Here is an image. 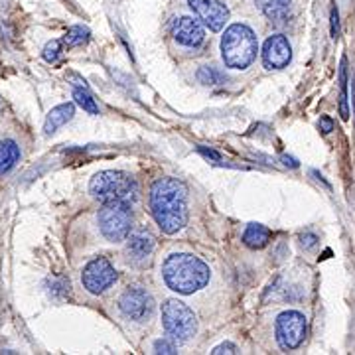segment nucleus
Listing matches in <instances>:
<instances>
[{"label":"nucleus","mask_w":355,"mask_h":355,"mask_svg":"<svg viewBox=\"0 0 355 355\" xmlns=\"http://www.w3.org/2000/svg\"><path fill=\"white\" fill-rule=\"evenodd\" d=\"M89 193L101 203H130L139 198L137 180L121 170H103L89 182Z\"/></svg>","instance_id":"7ed1b4c3"},{"label":"nucleus","mask_w":355,"mask_h":355,"mask_svg":"<svg viewBox=\"0 0 355 355\" xmlns=\"http://www.w3.org/2000/svg\"><path fill=\"white\" fill-rule=\"evenodd\" d=\"M76 114V105L73 103H64V105H58L53 107L48 116H46V123H44V132L50 137L53 135L58 128H62L64 125H67Z\"/></svg>","instance_id":"2eb2a0df"},{"label":"nucleus","mask_w":355,"mask_h":355,"mask_svg":"<svg viewBox=\"0 0 355 355\" xmlns=\"http://www.w3.org/2000/svg\"><path fill=\"white\" fill-rule=\"evenodd\" d=\"M277 342L282 349H296L300 343L304 342L306 338V318L304 314L296 312V310H288L282 312L277 318Z\"/></svg>","instance_id":"0eeeda50"},{"label":"nucleus","mask_w":355,"mask_h":355,"mask_svg":"<svg viewBox=\"0 0 355 355\" xmlns=\"http://www.w3.org/2000/svg\"><path fill=\"white\" fill-rule=\"evenodd\" d=\"M257 51H259V40L249 26L235 22L225 28L221 36V58L227 67L247 69L254 62Z\"/></svg>","instance_id":"20e7f679"},{"label":"nucleus","mask_w":355,"mask_h":355,"mask_svg":"<svg viewBox=\"0 0 355 355\" xmlns=\"http://www.w3.org/2000/svg\"><path fill=\"white\" fill-rule=\"evenodd\" d=\"M116 280V270L111 265L109 259L97 257L93 259L81 272V282L91 294H103L107 288H111Z\"/></svg>","instance_id":"1a4fd4ad"},{"label":"nucleus","mask_w":355,"mask_h":355,"mask_svg":"<svg viewBox=\"0 0 355 355\" xmlns=\"http://www.w3.org/2000/svg\"><path fill=\"white\" fill-rule=\"evenodd\" d=\"M270 241V231L261 223H249L243 233V243L251 249H265Z\"/></svg>","instance_id":"dca6fc26"},{"label":"nucleus","mask_w":355,"mask_h":355,"mask_svg":"<svg viewBox=\"0 0 355 355\" xmlns=\"http://www.w3.org/2000/svg\"><path fill=\"white\" fill-rule=\"evenodd\" d=\"M292 48L291 42L282 34L268 36L263 46V64L266 69H282L291 64Z\"/></svg>","instance_id":"ddd939ff"},{"label":"nucleus","mask_w":355,"mask_h":355,"mask_svg":"<svg viewBox=\"0 0 355 355\" xmlns=\"http://www.w3.org/2000/svg\"><path fill=\"white\" fill-rule=\"evenodd\" d=\"M300 243H302V247L304 249H314L318 245V237L314 235V233H304V235H300Z\"/></svg>","instance_id":"393cba45"},{"label":"nucleus","mask_w":355,"mask_h":355,"mask_svg":"<svg viewBox=\"0 0 355 355\" xmlns=\"http://www.w3.org/2000/svg\"><path fill=\"white\" fill-rule=\"evenodd\" d=\"M200 153L205 156V158H214V160H221V156L217 153H214V150H205V148H200Z\"/></svg>","instance_id":"cd10ccee"},{"label":"nucleus","mask_w":355,"mask_h":355,"mask_svg":"<svg viewBox=\"0 0 355 355\" xmlns=\"http://www.w3.org/2000/svg\"><path fill=\"white\" fill-rule=\"evenodd\" d=\"M73 99L76 103L89 114H99V107H97V103L93 99V95L89 93L87 87L83 85V87H76L73 89Z\"/></svg>","instance_id":"a211bd4d"},{"label":"nucleus","mask_w":355,"mask_h":355,"mask_svg":"<svg viewBox=\"0 0 355 355\" xmlns=\"http://www.w3.org/2000/svg\"><path fill=\"white\" fill-rule=\"evenodd\" d=\"M150 211L166 235L182 231L190 217L186 184L178 178H158L150 188Z\"/></svg>","instance_id":"f257e3e1"},{"label":"nucleus","mask_w":355,"mask_h":355,"mask_svg":"<svg viewBox=\"0 0 355 355\" xmlns=\"http://www.w3.org/2000/svg\"><path fill=\"white\" fill-rule=\"evenodd\" d=\"M89 42V30L85 26H73L67 30V34L64 36V44L67 48H79L83 44Z\"/></svg>","instance_id":"6ab92c4d"},{"label":"nucleus","mask_w":355,"mask_h":355,"mask_svg":"<svg viewBox=\"0 0 355 355\" xmlns=\"http://www.w3.org/2000/svg\"><path fill=\"white\" fill-rule=\"evenodd\" d=\"M162 326L170 340H174L176 343H186L196 336L198 320L188 306L172 298L162 306Z\"/></svg>","instance_id":"39448f33"},{"label":"nucleus","mask_w":355,"mask_h":355,"mask_svg":"<svg viewBox=\"0 0 355 355\" xmlns=\"http://www.w3.org/2000/svg\"><path fill=\"white\" fill-rule=\"evenodd\" d=\"M154 354H176V342L170 340V338H164V340H158L154 342Z\"/></svg>","instance_id":"5701e85b"},{"label":"nucleus","mask_w":355,"mask_h":355,"mask_svg":"<svg viewBox=\"0 0 355 355\" xmlns=\"http://www.w3.org/2000/svg\"><path fill=\"white\" fill-rule=\"evenodd\" d=\"M347 60H342V69H340V83H342V95H340V114L343 121L349 119V107H347Z\"/></svg>","instance_id":"aec40b11"},{"label":"nucleus","mask_w":355,"mask_h":355,"mask_svg":"<svg viewBox=\"0 0 355 355\" xmlns=\"http://www.w3.org/2000/svg\"><path fill=\"white\" fill-rule=\"evenodd\" d=\"M254 4L275 24H284L292 14V0H254Z\"/></svg>","instance_id":"4468645a"},{"label":"nucleus","mask_w":355,"mask_h":355,"mask_svg":"<svg viewBox=\"0 0 355 355\" xmlns=\"http://www.w3.org/2000/svg\"><path fill=\"white\" fill-rule=\"evenodd\" d=\"M188 6L211 32H219L229 20V8L223 0H188Z\"/></svg>","instance_id":"9d476101"},{"label":"nucleus","mask_w":355,"mask_h":355,"mask_svg":"<svg viewBox=\"0 0 355 355\" xmlns=\"http://www.w3.org/2000/svg\"><path fill=\"white\" fill-rule=\"evenodd\" d=\"M214 355H223V354H227V355H233V354H237V345L235 343H221V345H217L216 349L211 352Z\"/></svg>","instance_id":"b1692460"},{"label":"nucleus","mask_w":355,"mask_h":355,"mask_svg":"<svg viewBox=\"0 0 355 355\" xmlns=\"http://www.w3.org/2000/svg\"><path fill=\"white\" fill-rule=\"evenodd\" d=\"M18 160H20L18 144L14 140H2L0 142V176L8 174Z\"/></svg>","instance_id":"f3484780"},{"label":"nucleus","mask_w":355,"mask_h":355,"mask_svg":"<svg viewBox=\"0 0 355 355\" xmlns=\"http://www.w3.org/2000/svg\"><path fill=\"white\" fill-rule=\"evenodd\" d=\"M162 277L170 291L193 294L209 282V266L191 253H172L162 265Z\"/></svg>","instance_id":"f03ea898"},{"label":"nucleus","mask_w":355,"mask_h":355,"mask_svg":"<svg viewBox=\"0 0 355 355\" xmlns=\"http://www.w3.org/2000/svg\"><path fill=\"white\" fill-rule=\"evenodd\" d=\"M320 130L324 132V135H328L334 130V121H331L330 116H322L320 119Z\"/></svg>","instance_id":"bb28decb"},{"label":"nucleus","mask_w":355,"mask_h":355,"mask_svg":"<svg viewBox=\"0 0 355 355\" xmlns=\"http://www.w3.org/2000/svg\"><path fill=\"white\" fill-rule=\"evenodd\" d=\"M282 160H284V164H286V166L291 164L292 168H296V166H298V162H296L294 158H288V156H282Z\"/></svg>","instance_id":"c85d7f7f"},{"label":"nucleus","mask_w":355,"mask_h":355,"mask_svg":"<svg viewBox=\"0 0 355 355\" xmlns=\"http://www.w3.org/2000/svg\"><path fill=\"white\" fill-rule=\"evenodd\" d=\"M340 18H338V10L334 8L331 10V38L338 40L340 38V22H338Z\"/></svg>","instance_id":"a878e982"},{"label":"nucleus","mask_w":355,"mask_h":355,"mask_svg":"<svg viewBox=\"0 0 355 355\" xmlns=\"http://www.w3.org/2000/svg\"><path fill=\"white\" fill-rule=\"evenodd\" d=\"M60 55H62V42H58V40L48 42L46 48H44V60L48 64H55L60 60Z\"/></svg>","instance_id":"4be33fe9"},{"label":"nucleus","mask_w":355,"mask_h":355,"mask_svg":"<svg viewBox=\"0 0 355 355\" xmlns=\"http://www.w3.org/2000/svg\"><path fill=\"white\" fill-rule=\"evenodd\" d=\"M97 219L103 237L107 241L121 243L128 239L132 229V211L128 203H103Z\"/></svg>","instance_id":"423d86ee"},{"label":"nucleus","mask_w":355,"mask_h":355,"mask_svg":"<svg viewBox=\"0 0 355 355\" xmlns=\"http://www.w3.org/2000/svg\"><path fill=\"white\" fill-rule=\"evenodd\" d=\"M170 32H172V38L176 40L178 44L186 46V48H200L203 40H205L203 24L193 16L174 18L172 24H170Z\"/></svg>","instance_id":"9b49d317"},{"label":"nucleus","mask_w":355,"mask_h":355,"mask_svg":"<svg viewBox=\"0 0 355 355\" xmlns=\"http://www.w3.org/2000/svg\"><path fill=\"white\" fill-rule=\"evenodd\" d=\"M198 79L202 81L203 85H221V83H225L227 77L223 76L219 69H216V67L203 65L202 69L198 71Z\"/></svg>","instance_id":"412c9836"},{"label":"nucleus","mask_w":355,"mask_h":355,"mask_svg":"<svg viewBox=\"0 0 355 355\" xmlns=\"http://www.w3.org/2000/svg\"><path fill=\"white\" fill-rule=\"evenodd\" d=\"M119 308L128 320L146 322L154 314L153 294L142 286H128L119 298Z\"/></svg>","instance_id":"6e6552de"},{"label":"nucleus","mask_w":355,"mask_h":355,"mask_svg":"<svg viewBox=\"0 0 355 355\" xmlns=\"http://www.w3.org/2000/svg\"><path fill=\"white\" fill-rule=\"evenodd\" d=\"M154 247H156V239L150 231L139 229V231L130 233L127 241L128 263L135 266H146L153 259Z\"/></svg>","instance_id":"f8f14e48"}]
</instances>
